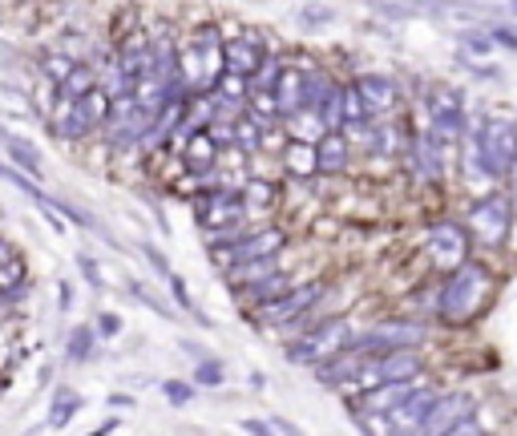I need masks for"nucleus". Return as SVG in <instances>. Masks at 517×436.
Masks as SVG:
<instances>
[{
  "label": "nucleus",
  "mask_w": 517,
  "mask_h": 436,
  "mask_svg": "<svg viewBox=\"0 0 517 436\" xmlns=\"http://www.w3.org/2000/svg\"><path fill=\"white\" fill-rule=\"evenodd\" d=\"M493 287H497V283H493V271H489L485 263H477V259L461 263V267L445 279V287H441V303H437L441 319H449V323H469L473 315H481V307L489 303Z\"/></svg>",
  "instance_id": "1"
},
{
  "label": "nucleus",
  "mask_w": 517,
  "mask_h": 436,
  "mask_svg": "<svg viewBox=\"0 0 517 436\" xmlns=\"http://www.w3.org/2000/svg\"><path fill=\"white\" fill-rule=\"evenodd\" d=\"M473 150L477 162L485 170V178H505L517 166V122L509 118H481L477 134H473Z\"/></svg>",
  "instance_id": "2"
},
{
  "label": "nucleus",
  "mask_w": 517,
  "mask_h": 436,
  "mask_svg": "<svg viewBox=\"0 0 517 436\" xmlns=\"http://www.w3.org/2000/svg\"><path fill=\"white\" fill-rule=\"evenodd\" d=\"M352 340H356L352 323L344 315H336V319H324L320 327H312V332H303L299 340H291L283 356H287V364H312V368H320L324 360L348 352Z\"/></svg>",
  "instance_id": "3"
},
{
  "label": "nucleus",
  "mask_w": 517,
  "mask_h": 436,
  "mask_svg": "<svg viewBox=\"0 0 517 436\" xmlns=\"http://www.w3.org/2000/svg\"><path fill=\"white\" fill-rule=\"evenodd\" d=\"M425 336H429V327L417 319H384L352 340V352H360L364 360H376L388 352H417L425 344Z\"/></svg>",
  "instance_id": "4"
},
{
  "label": "nucleus",
  "mask_w": 517,
  "mask_h": 436,
  "mask_svg": "<svg viewBox=\"0 0 517 436\" xmlns=\"http://www.w3.org/2000/svg\"><path fill=\"white\" fill-rule=\"evenodd\" d=\"M509 223H513V206H509V198H505L501 190H493V194H481V198L469 206L465 231H469V239H477L481 247L501 251L505 239H509Z\"/></svg>",
  "instance_id": "5"
},
{
  "label": "nucleus",
  "mask_w": 517,
  "mask_h": 436,
  "mask_svg": "<svg viewBox=\"0 0 517 436\" xmlns=\"http://www.w3.org/2000/svg\"><path fill=\"white\" fill-rule=\"evenodd\" d=\"M247 210H243V198L239 190H227V186H202L194 194V223L211 235H223V231H235V223H243Z\"/></svg>",
  "instance_id": "6"
},
{
  "label": "nucleus",
  "mask_w": 517,
  "mask_h": 436,
  "mask_svg": "<svg viewBox=\"0 0 517 436\" xmlns=\"http://www.w3.org/2000/svg\"><path fill=\"white\" fill-rule=\"evenodd\" d=\"M429 118H433L429 138H433L441 150L457 146V142L465 138V130H469V122H465V101H461V93L449 89V85H437V89H433V97H429Z\"/></svg>",
  "instance_id": "7"
},
{
  "label": "nucleus",
  "mask_w": 517,
  "mask_h": 436,
  "mask_svg": "<svg viewBox=\"0 0 517 436\" xmlns=\"http://www.w3.org/2000/svg\"><path fill=\"white\" fill-rule=\"evenodd\" d=\"M328 295V283L324 279H312V283H295L283 299L259 307V323H275V327H287V323H299L307 311H316L320 299Z\"/></svg>",
  "instance_id": "8"
},
{
  "label": "nucleus",
  "mask_w": 517,
  "mask_h": 436,
  "mask_svg": "<svg viewBox=\"0 0 517 436\" xmlns=\"http://www.w3.org/2000/svg\"><path fill=\"white\" fill-rule=\"evenodd\" d=\"M283 247H287V231L283 227H259V231L243 235L239 243H231L227 251H219L215 259L231 271V267H243V263H271Z\"/></svg>",
  "instance_id": "9"
},
{
  "label": "nucleus",
  "mask_w": 517,
  "mask_h": 436,
  "mask_svg": "<svg viewBox=\"0 0 517 436\" xmlns=\"http://www.w3.org/2000/svg\"><path fill=\"white\" fill-rule=\"evenodd\" d=\"M429 255L441 271H457L461 263H469V231L453 218H441V223L429 231Z\"/></svg>",
  "instance_id": "10"
},
{
  "label": "nucleus",
  "mask_w": 517,
  "mask_h": 436,
  "mask_svg": "<svg viewBox=\"0 0 517 436\" xmlns=\"http://www.w3.org/2000/svg\"><path fill=\"white\" fill-rule=\"evenodd\" d=\"M473 396L469 392H445L437 404H433V412H429V420L421 424V432L417 436H445V432H453L457 424H465V420H473Z\"/></svg>",
  "instance_id": "11"
},
{
  "label": "nucleus",
  "mask_w": 517,
  "mask_h": 436,
  "mask_svg": "<svg viewBox=\"0 0 517 436\" xmlns=\"http://www.w3.org/2000/svg\"><path fill=\"white\" fill-rule=\"evenodd\" d=\"M441 400V392L437 388H421L417 384V392H412L384 424H388V432H396V436H417L421 432V424L429 420V412H433V404Z\"/></svg>",
  "instance_id": "12"
},
{
  "label": "nucleus",
  "mask_w": 517,
  "mask_h": 436,
  "mask_svg": "<svg viewBox=\"0 0 517 436\" xmlns=\"http://www.w3.org/2000/svg\"><path fill=\"white\" fill-rule=\"evenodd\" d=\"M352 85H356V93H360V101H364V109H368V118L392 114L396 101H400V85H396L392 77H384V73H364V77H356Z\"/></svg>",
  "instance_id": "13"
},
{
  "label": "nucleus",
  "mask_w": 517,
  "mask_h": 436,
  "mask_svg": "<svg viewBox=\"0 0 517 436\" xmlns=\"http://www.w3.org/2000/svg\"><path fill=\"white\" fill-rule=\"evenodd\" d=\"M421 372H425L421 352H388V356H376V360H372L376 388H380V384H417Z\"/></svg>",
  "instance_id": "14"
},
{
  "label": "nucleus",
  "mask_w": 517,
  "mask_h": 436,
  "mask_svg": "<svg viewBox=\"0 0 517 436\" xmlns=\"http://www.w3.org/2000/svg\"><path fill=\"white\" fill-rule=\"evenodd\" d=\"M263 45L255 41V37H231L227 45H223V73H235V77H243V81H251L255 73H259V65H263Z\"/></svg>",
  "instance_id": "15"
},
{
  "label": "nucleus",
  "mask_w": 517,
  "mask_h": 436,
  "mask_svg": "<svg viewBox=\"0 0 517 436\" xmlns=\"http://www.w3.org/2000/svg\"><path fill=\"white\" fill-rule=\"evenodd\" d=\"M0 142L9 146V158H13V170H17V174L33 178V186H37V182H45V162H41V150H37L33 142L17 138V134H13V130H5V126H0Z\"/></svg>",
  "instance_id": "16"
},
{
  "label": "nucleus",
  "mask_w": 517,
  "mask_h": 436,
  "mask_svg": "<svg viewBox=\"0 0 517 436\" xmlns=\"http://www.w3.org/2000/svg\"><path fill=\"white\" fill-rule=\"evenodd\" d=\"M182 162H186V170L194 174V178H202V174H211L215 166H219V146H215V138L211 134H190L186 142H182Z\"/></svg>",
  "instance_id": "17"
},
{
  "label": "nucleus",
  "mask_w": 517,
  "mask_h": 436,
  "mask_svg": "<svg viewBox=\"0 0 517 436\" xmlns=\"http://www.w3.org/2000/svg\"><path fill=\"white\" fill-rule=\"evenodd\" d=\"M441 154H445V150L429 138V130L408 146V162H412V170H417L425 182H441V178H445V158H441Z\"/></svg>",
  "instance_id": "18"
},
{
  "label": "nucleus",
  "mask_w": 517,
  "mask_h": 436,
  "mask_svg": "<svg viewBox=\"0 0 517 436\" xmlns=\"http://www.w3.org/2000/svg\"><path fill=\"white\" fill-rule=\"evenodd\" d=\"M275 109L283 122H295L303 114V69H283L279 85H275Z\"/></svg>",
  "instance_id": "19"
},
{
  "label": "nucleus",
  "mask_w": 517,
  "mask_h": 436,
  "mask_svg": "<svg viewBox=\"0 0 517 436\" xmlns=\"http://www.w3.org/2000/svg\"><path fill=\"white\" fill-rule=\"evenodd\" d=\"M360 368H364V356L360 352H340V356H332V360H324L320 368H316V380L324 384V388H340V384H356V376H360Z\"/></svg>",
  "instance_id": "20"
},
{
  "label": "nucleus",
  "mask_w": 517,
  "mask_h": 436,
  "mask_svg": "<svg viewBox=\"0 0 517 436\" xmlns=\"http://www.w3.org/2000/svg\"><path fill=\"white\" fill-rule=\"evenodd\" d=\"M348 158H352V142L344 134H324L316 142V170L320 174H344Z\"/></svg>",
  "instance_id": "21"
},
{
  "label": "nucleus",
  "mask_w": 517,
  "mask_h": 436,
  "mask_svg": "<svg viewBox=\"0 0 517 436\" xmlns=\"http://www.w3.org/2000/svg\"><path fill=\"white\" fill-rule=\"evenodd\" d=\"M29 287H33V275H29L25 255L17 251L9 263H0V299H5V303H17L21 295H29Z\"/></svg>",
  "instance_id": "22"
},
{
  "label": "nucleus",
  "mask_w": 517,
  "mask_h": 436,
  "mask_svg": "<svg viewBox=\"0 0 517 436\" xmlns=\"http://www.w3.org/2000/svg\"><path fill=\"white\" fill-rule=\"evenodd\" d=\"M283 166L291 170V178H299V182H307V178H316L320 170H316V142H287L283 146Z\"/></svg>",
  "instance_id": "23"
},
{
  "label": "nucleus",
  "mask_w": 517,
  "mask_h": 436,
  "mask_svg": "<svg viewBox=\"0 0 517 436\" xmlns=\"http://www.w3.org/2000/svg\"><path fill=\"white\" fill-rule=\"evenodd\" d=\"M267 146V126H259L255 118H235L231 122V150H239V154H259Z\"/></svg>",
  "instance_id": "24"
},
{
  "label": "nucleus",
  "mask_w": 517,
  "mask_h": 436,
  "mask_svg": "<svg viewBox=\"0 0 517 436\" xmlns=\"http://www.w3.org/2000/svg\"><path fill=\"white\" fill-rule=\"evenodd\" d=\"M93 89H97V69H93L89 61H77V69L57 85V101H69V105H73V101H81V97L93 93Z\"/></svg>",
  "instance_id": "25"
},
{
  "label": "nucleus",
  "mask_w": 517,
  "mask_h": 436,
  "mask_svg": "<svg viewBox=\"0 0 517 436\" xmlns=\"http://www.w3.org/2000/svg\"><path fill=\"white\" fill-rule=\"evenodd\" d=\"M77 105V114H81V122L89 126V130H106V122H110V109H114V101L101 93V89H93V93H85L81 101H73Z\"/></svg>",
  "instance_id": "26"
},
{
  "label": "nucleus",
  "mask_w": 517,
  "mask_h": 436,
  "mask_svg": "<svg viewBox=\"0 0 517 436\" xmlns=\"http://www.w3.org/2000/svg\"><path fill=\"white\" fill-rule=\"evenodd\" d=\"M53 134H57V138H65V142H85L93 130L81 122L77 105H69V101H57V114H53Z\"/></svg>",
  "instance_id": "27"
},
{
  "label": "nucleus",
  "mask_w": 517,
  "mask_h": 436,
  "mask_svg": "<svg viewBox=\"0 0 517 436\" xmlns=\"http://www.w3.org/2000/svg\"><path fill=\"white\" fill-rule=\"evenodd\" d=\"M239 198H243V210H247V218L259 210H271L275 206V198H279V190H275V182H267V178H251L243 190H239Z\"/></svg>",
  "instance_id": "28"
},
{
  "label": "nucleus",
  "mask_w": 517,
  "mask_h": 436,
  "mask_svg": "<svg viewBox=\"0 0 517 436\" xmlns=\"http://www.w3.org/2000/svg\"><path fill=\"white\" fill-rule=\"evenodd\" d=\"M93 352H97V332H93L89 323H77L73 332L65 336V360L69 364H85Z\"/></svg>",
  "instance_id": "29"
},
{
  "label": "nucleus",
  "mask_w": 517,
  "mask_h": 436,
  "mask_svg": "<svg viewBox=\"0 0 517 436\" xmlns=\"http://www.w3.org/2000/svg\"><path fill=\"white\" fill-rule=\"evenodd\" d=\"M81 404H85V400H81L73 388H57V392H53V404H49V420H45V424H49V428H65V424L81 412Z\"/></svg>",
  "instance_id": "30"
},
{
  "label": "nucleus",
  "mask_w": 517,
  "mask_h": 436,
  "mask_svg": "<svg viewBox=\"0 0 517 436\" xmlns=\"http://www.w3.org/2000/svg\"><path fill=\"white\" fill-rule=\"evenodd\" d=\"M291 287H295V283H291V279L279 271V275H271V279H263V283H255V287H247V291H243V299H251L255 307H267V303L283 299Z\"/></svg>",
  "instance_id": "31"
},
{
  "label": "nucleus",
  "mask_w": 517,
  "mask_h": 436,
  "mask_svg": "<svg viewBox=\"0 0 517 436\" xmlns=\"http://www.w3.org/2000/svg\"><path fill=\"white\" fill-rule=\"evenodd\" d=\"M37 69L53 81V85H61L73 69H77V57L73 53H57V49H45V53H37Z\"/></svg>",
  "instance_id": "32"
},
{
  "label": "nucleus",
  "mask_w": 517,
  "mask_h": 436,
  "mask_svg": "<svg viewBox=\"0 0 517 436\" xmlns=\"http://www.w3.org/2000/svg\"><path fill=\"white\" fill-rule=\"evenodd\" d=\"M320 126H324V134H344V85L336 81V89L328 93V101L320 105Z\"/></svg>",
  "instance_id": "33"
},
{
  "label": "nucleus",
  "mask_w": 517,
  "mask_h": 436,
  "mask_svg": "<svg viewBox=\"0 0 517 436\" xmlns=\"http://www.w3.org/2000/svg\"><path fill=\"white\" fill-rule=\"evenodd\" d=\"M271 275H279L275 259H271V263H243V267H231V271H227V279H231L239 291H247V287H255V283H263V279H271Z\"/></svg>",
  "instance_id": "34"
},
{
  "label": "nucleus",
  "mask_w": 517,
  "mask_h": 436,
  "mask_svg": "<svg viewBox=\"0 0 517 436\" xmlns=\"http://www.w3.org/2000/svg\"><path fill=\"white\" fill-rule=\"evenodd\" d=\"M283 69H287V65H283L275 53H267V57H263V65H259V73L247 81V85H251V93H275V85H279Z\"/></svg>",
  "instance_id": "35"
},
{
  "label": "nucleus",
  "mask_w": 517,
  "mask_h": 436,
  "mask_svg": "<svg viewBox=\"0 0 517 436\" xmlns=\"http://www.w3.org/2000/svg\"><path fill=\"white\" fill-rule=\"evenodd\" d=\"M166 283H170V295L178 299V307H182V311H190V315H194V319H198L202 327H215V319H211V315L194 307V299H190V291H186V279H182V275H170Z\"/></svg>",
  "instance_id": "36"
},
{
  "label": "nucleus",
  "mask_w": 517,
  "mask_h": 436,
  "mask_svg": "<svg viewBox=\"0 0 517 436\" xmlns=\"http://www.w3.org/2000/svg\"><path fill=\"white\" fill-rule=\"evenodd\" d=\"M227 380V368L219 360H202L194 364V388H219Z\"/></svg>",
  "instance_id": "37"
},
{
  "label": "nucleus",
  "mask_w": 517,
  "mask_h": 436,
  "mask_svg": "<svg viewBox=\"0 0 517 436\" xmlns=\"http://www.w3.org/2000/svg\"><path fill=\"white\" fill-rule=\"evenodd\" d=\"M162 396L174 404V408H186L194 400V384H182V380H162Z\"/></svg>",
  "instance_id": "38"
},
{
  "label": "nucleus",
  "mask_w": 517,
  "mask_h": 436,
  "mask_svg": "<svg viewBox=\"0 0 517 436\" xmlns=\"http://www.w3.org/2000/svg\"><path fill=\"white\" fill-rule=\"evenodd\" d=\"M77 271L85 275V283H89L93 291L106 287V283H101V267H97V259H93V255H85V251H81V255H77Z\"/></svg>",
  "instance_id": "39"
},
{
  "label": "nucleus",
  "mask_w": 517,
  "mask_h": 436,
  "mask_svg": "<svg viewBox=\"0 0 517 436\" xmlns=\"http://www.w3.org/2000/svg\"><path fill=\"white\" fill-rule=\"evenodd\" d=\"M142 255H146V263L154 267V275H158V279H170V275H174V271H170V259H166L154 243H142Z\"/></svg>",
  "instance_id": "40"
},
{
  "label": "nucleus",
  "mask_w": 517,
  "mask_h": 436,
  "mask_svg": "<svg viewBox=\"0 0 517 436\" xmlns=\"http://www.w3.org/2000/svg\"><path fill=\"white\" fill-rule=\"evenodd\" d=\"M93 332H97L101 340H114V336H122V319H118L114 311H101V315H97V327H93Z\"/></svg>",
  "instance_id": "41"
},
{
  "label": "nucleus",
  "mask_w": 517,
  "mask_h": 436,
  "mask_svg": "<svg viewBox=\"0 0 517 436\" xmlns=\"http://www.w3.org/2000/svg\"><path fill=\"white\" fill-rule=\"evenodd\" d=\"M457 41H461V49H469V53H481V57H489V53H493L489 33H461Z\"/></svg>",
  "instance_id": "42"
},
{
  "label": "nucleus",
  "mask_w": 517,
  "mask_h": 436,
  "mask_svg": "<svg viewBox=\"0 0 517 436\" xmlns=\"http://www.w3.org/2000/svg\"><path fill=\"white\" fill-rule=\"evenodd\" d=\"M457 65L469 69L477 81H501V69H493V65H477V61H469V57H457Z\"/></svg>",
  "instance_id": "43"
},
{
  "label": "nucleus",
  "mask_w": 517,
  "mask_h": 436,
  "mask_svg": "<svg viewBox=\"0 0 517 436\" xmlns=\"http://www.w3.org/2000/svg\"><path fill=\"white\" fill-rule=\"evenodd\" d=\"M489 41L501 45V49H509V53H517V33L509 25H489Z\"/></svg>",
  "instance_id": "44"
},
{
  "label": "nucleus",
  "mask_w": 517,
  "mask_h": 436,
  "mask_svg": "<svg viewBox=\"0 0 517 436\" xmlns=\"http://www.w3.org/2000/svg\"><path fill=\"white\" fill-rule=\"evenodd\" d=\"M243 432H251V436H279L275 424H271V420H259V416H247V420H243Z\"/></svg>",
  "instance_id": "45"
},
{
  "label": "nucleus",
  "mask_w": 517,
  "mask_h": 436,
  "mask_svg": "<svg viewBox=\"0 0 517 436\" xmlns=\"http://www.w3.org/2000/svg\"><path fill=\"white\" fill-rule=\"evenodd\" d=\"M130 295H134V299H142V303H146L150 311H158V315H166V319H170V311H166V307H162V303H158V299H154V295H150L146 287H138V283H130Z\"/></svg>",
  "instance_id": "46"
},
{
  "label": "nucleus",
  "mask_w": 517,
  "mask_h": 436,
  "mask_svg": "<svg viewBox=\"0 0 517 436\" xmlns=\"http://www.w3.org/2000/svg\"><path fill=\"white\" fill-rule=\"evenodd\" d=\"M303 25H328L332 21V9H299Z\"/></svg>",
  "instance_id": "47"
},
{
  "label": "nucleus",
  "mask_w": 517,
  "mask_h": 436,
  "mask_svg": "<svg viewBox=\"0 0 517 436\" xmlns=\"http://www.w3.org/2000/svg\"><path fill=\"white\" fill-rule=\"evenodd\" d=\"M178 348H182V356H190L194 364H202V360H215V356H206V348H198L194 340H178Z\"/></svg>",
  "instance_id": "48"
},
{
  "label": "nucleus",
  "mask_w": 517,
  "mask_h": 436,
  "mask_svg": "<svg viewBox=\"0 0 517 436\" xmlns=\"http://www.w3.org/2000/svg\"><path fill=\"white\" fill-rule=\"evenodd\" d=\"M57 303H61V311H73V283L69 279L57 283Z\"/></svg>",
  "instance_id": "49"
},
{
  "label": "nucleus",
  "mask_w": 517,
  "mask_h": 436,
  "mask_svg": "<svg viewBox=\"0 0 517 436\" xmlns=\"http://www.w3.org/2000/svg\"><path fill=\"white\" fill-rule=\"evenodd\" d=\"M271 424H275V432H279V436H307V432H303V428H299V424H291V420H287V416H275V420H271Z\"/></svg>",
  "instance_id": "50"
},
{
  "label": "nucleus",
  "mask_w": 517,
  "mask_h": 436,
  "mask_svg": "<svg viewBox=\"0 0 517 436\" xmlns=\"http://www.w3.org/2000/svg\"><path fill=\"white\" fill-rule=\"evenodd\" d=\"M445 436H485V428H481L477 420H465V424H457V428L445 432Z\"/></svg>",
  "instance_id": "51"
},
{
  "label": "nucleus",
  "mask_w": 517,
  "mask_h": 436,
  "mask_svg": "<svg viewBox=\"0 0 517 436\" xmlns=\"http://www.w3.org/2000/svg\"><path fill=\"white\" fill-rule=\"evenodd\" d=\"M376 13H380V17H408L412 9H400V5H380Z\"/></svg>",
  "instance_id": "52"
},
{
  "label": "nucleus",
  "mask_w": 517,
  "mask_h": 436,
  "mask_svg": "<svg viewBox=\"0 0 517 436\" xmlns=\"http://www.w3.org/2000/svg\"><path fill=\"white\" fill-rule=\"evenodd\" d=\"M110 404H114V408H134V396H122V392H114V396H110Z\"/></svg>",
  "instance_id": "53"
},
{
  "label": "nucleus",
  "mask_w": 517,
  "mask_h": 436,
  "mask_svg": "<svg viewBox=\"0 0 517 436\" xmlns=\"http://www.w3.org/2000/svg\"><path fill=\"white\" fill-rule=\"evenodd\" d=\"M45 223H49V227H53L57 235H65V223H61V218H57V214H49V210H45Z\"/></svg>",
  "instance_id": "54"
},
{
  "label": "nucleus",
  "mask_w": 517,
  "mask_h": 436,
  "mask_svg": "<svg viewBox=\"0 0 517 436\" xmlns=\"http://www.w3.org/2000/svg\"><path fill=\"white\" fill-rule=\"evenodd\" d=\"M114 428H118V424H114V420H106V424H101V428H93V432H89V436H110V432H114Z\"/></svg>",
  "instance_id": "55"
},
{
  "label": "nucleus",
  "mask_w": 517,
  "mask_h": 436,
  "mask_svg": "<svg viewBox=\"0 0 517 436\" xmlns=\"http://www.w3.org/2000/svg\"><path fill=\"white\" fill-rule=\"evenodd\" d=\"M251 388H259V392H263V388H267V376H263V372H255V376H251Z\"/></svg>",
  "instance_id": "56"
}]
</instances>
